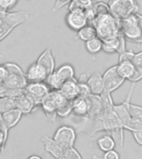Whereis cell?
Listing matches in <instances>:
<instances>
[{
    "label": "cell",
    "instance_id": "cell-17",
    "mask_svg": "<svg viewBox=\"0 0 142 159\" xmlns=\"http://www.w3.org/2000/svg\"><path fill=\"white\" fill-rule=\"evenodd\" d=\"M22 112L16 108L4 112L2 114L3 124L6 128L9 130L18 124V122L22 118Z\"/></svg>",
    "mask_w": 142,
    "mask_h": 159
},
{
    "label": "cell",
    "instance_id": "cell-27",
    "mask_svg": "<svg viewBox=\"0 0 142 159\" xmlns=\"http://www.w3.org/2000/svg\"><path fill=\"white\" fill-rule=\"evenodd\" d=\"M57 72L64 82L75 77L74 68H73L72 65L70 64H64L61 66L57 70Z\"/></svg>",
    "mask_w": 142,
    "mask_h": 159
},
{
    "label": "cell",
    "instance_id": "cell-12",
    "mask_svg": "<svg viewBox=\"0 0 142 159\" xmlns=\"http://www.w3.org/2000/svg\"><path fill=\"white\" fill-rule=\"evenodd\" d=\"M40 106L47 119L52 123H55L57 116V104H56V101H55L52 90H50L49 93L42 99Z\"/></svg>",
    "mask_w": 142,
    "mask_h": 159
},
{
    "label": "cell",
    "instance_id": "cell-38",
    "mask_svg": "<svg viewBox=\"0 0 142 159\" xmlns=\"http://www.w3.org/2000/svg\"><path fill=\"white\" fill-rule=\"evenodd\" d=\"M102 159H120V155L116 151L112 149L108 152H106Z\"/></svg>",
    "mask_w": 142,
    "mask_h": 159
},
{
    "label": "cell",
    "instance_id": "cell-7",
    "mask_svg": "<svg viewBox=\"0 0 142 159\" xmlns=\"http://www.w3.org/2000/svg\"><path fill=\"white\" fill-rule=\"evenodd\" d=\"M50 88L46 82L28 83L24 88V94L37 107L40 106L42 99L50 92Z\"/></svg>",
    "mask_w": 142,
    "mask_h": 159
},
{
    "label": "cell",
    "instance_id": "cell-16",
    "mask_svg": "<svg viewBox=\"0 0 142 159\" xmlns=\"http://www.w3.org/2000/svg\"><path fill=\"white\" fill-rule=\"evenodd\" d=\"M87 103H88V117H95L102 113L103 110L102 101L100 95L90 94L87 97Z\"/></svg>",
    "mask_w": 142,
    "mask_h": 159
},
{
    "label": "cell",
    "instance_id": "cell-43",
    "mask_svg": "<svg viewBox=\"0 0 142 159\" xmlns=\"http://www.w3.org/2000/svg\"><path fill=\"white\" fill-rule=\"evenodd\" d=\"M89 76H90L89 75L87 74V73L82 74L81 75H80L79 79L77 80V82H78V83H82V84H87Z\"/></svg>",
    "mask_w": 142,
    "mask_h": 159
},
{
    "label": "cell",
    "instance_id": "cell-29",
    "mask_svg": "<svg viewBox=\"0 0 142 159\" xmlns=\"http://www.w3.org/2000/svg\"><path fill=\"white\" fill-rule=\"evenodd\" d=\"M15 108V99L7 96H0V113H4Z\"/></svg>",
    "mask_w": 142,
    "mask_h": 159
},
{
    "label": "cell",
    "instance_id": "cell-36",
    "mask_svg": "<svg viewBox=\"0 0 142 159\" xmlns=\"http://www.w3.org/2000/svg\"><path fill=\"white\" fill-rule=\"evenodd\" d=\"M135 53L133 51H131V50H130V51H127V50H125V52H123L122 53H121V54H119V61H118V62L120 61H131L133 60V58H134V56H135Z\"/></svg>",
    "mask_w": 142,
    "mask_h": 159
},
{
    "label": "cell",
    "instance_id": "cell-2",
    "mask_svg": "<svg viewBox=\"0 0 142 159\" xmlns=\"http://www.w3.org/2000/svg\"><path fill=\"white\" fill-rule=\"evenodd\" d=\"M98 116L102 119L104 131L110 134L115 140L116 145L121 148L124 146V128L116 113L113 109L102 111Z\"/></svg>",
    "mask_w": 142,
    "mask_h": 159
},
{
    "label": "cell",
    "instance_id": "cell-35",
    "mask_svg": "<svg viewBox=\"0 0 142 159\" xmlns=\"http://www.w3.org/2000/svg\"><path fill=\"white\" fill-rule=\"evenodd\" d=\"M90 94H91V91H90V89L87 84L78 83V94H77V97L87 98Z\"/></svg>",
    "mask_w": 142,
    "mask_h": 159
},
{
    "label": "cell",
    "instance_id": "cell-11",
    "mask_svg": "<svg viewBox=\"0 0 142 159\" xmlns=\"http://www.w3.org/2000/svg\"><path fill=\"white\" fill-rule=\"evenodd\" d=\"M27 83L33 82H45L49 75L44 66L39 64L38 62H34L30 65L27 72L25 73Z\"/></svg>",
    "mask_w": 142,
    "mask_h": 159
},
{
    "label": "cell",
    "instance_id": "cell-30",
    "mask_svg": "<svg viewBox=\"0 0 142 159\" xmlns=\"http://www.w3.org/2000/svg\"><path fill=\"white\" fill-rule=\"evenodd\" d=\"M92 7L94 9L96 17L100 16V15L107 14L110 13V8L108 3H106L104 2H97L95 4L92 5Z\"/></svg>",
    "mask_w": 142,
    "mask_h": 159
},
{
    "label": "cell",
    "instance_id": "cell-46",
    "mask_svg": "<svg viewBox=\"0 0 142 159\" xmlns=\"http://www.w3.org/2000/svg\"><path fill=\"white\" fill-rule=\"evenodd\" d=\"M138 17H139V18H140V26H141V29H142V19L140 18V17L139 14H138ZM137 43H142V35H141V37H140V39L138 41V42H137Z\"/></svg>",
    "mask_w": 142,
    "mask_h": 159
},
{
    "label": "cell",
    "instance_id": "cell-4",
    "mask_svg": "<svg viewBox=\"0 0 142 159\" xmlns=\"http://www.w3.org/2000/svg\"><path fill=\"white\" fill-rule=\"evenodd\" d=\"M121 32L130 42H138L142 35V29L138 12L121 20Z\"/></svg>",
    "mask_w": 142,
    "mask_h": 159
},
{
    "label": "cell",
    "instance_id": "cell-20",
    "mask_svg": "<svg viewBox=\"0 0 142 159\" xmlns=\"http://www.w3.org/2000/svg\"><path fill=\"white\" fill-rule=\"evenodd\" d=\"M77 116L84 117L88 115V103L87 98L77 97L72 100V113Z\"/></svg>",
    "mask_w": 142,
    "mask_h": 159
},
{
    "label": "cell",
    "instance_id": "cell-25",
    "mask_svg": "<svg viewBox=\"0 0 142 159\" xmlns=\"http://www.w3.org/2000/svg\"><path fill=\"white\" fill-rule=\"evenodd\" d=\"M46 83L51 90H59L64 81L60 77L57 70H54L46 80Z\"/></svg>",
    "mask_w": 142,
    "mask_h": 159
},
{
    "label": "cell",
    "instance_id": "cell-40",
    "mask_svg": "<svg viewBox=\"0 0 142 159\" xmlns=\"http://www.w3.org/2000/svg\"><path fill=\"white\" fill-rule=\"evenodd\" d=\"M8 75V70L5 64H0V80L3 81Z\"/></svg>",
    "mask_w": 142,
    "mask_h": 159
},
{
    "label": "cell",
    "instance_id": "cell-42",
    "mask_svg": "<svg viewBox=\"0 0 142 159\" xmlns=\"http://www.w3.org/2000/svg\"><path fill=\"white\" fill-rule=\"evenodd\" d=\"M72 0H57V2L55 4V7L52 8V12H57V10L66 5L67 2H69Z\"/></svg>",
    "mask_w": 142,
    "mask_h": 159
},
{
    "label": "cell",
    "instance_id": "cell-37",
    "mask_svg": "<svg viewBox=\"0 0 142 159\" xmlns=\"http://www.w3.org/2000/svg\"><path fill=\"white\" fill-rule=\"evenodd\" d=\"M142 80V67L135 66V72L131 78L129 80L130 81H131L132 83H136V82L140 81Z\"/></svg>",
    "mask_w": 142,
    "mask_h": 159
},
{
    "label": "cell",
    "instance_id": "cell-28",
    "mask_svg": "<svg viewBox=\"0 0 142 159\" xmlns=\"http://www.w3.org/2000/svg\"><path fill=\"white\" fill-rule=\"evenodd\" d=\"M100 96L102 99V106H103L102 111H111V110H112L115 104L113 99H112L111 93L104 90L102 94H100Z\"/></svg>",
    "mask_w": 142,
    "mask_h": 159
},
{
    "label": "cell",
    "instance_id": "cell-18",
    "mask_svg": "<svg viewBox=\"0 0 142 159\" xmlns=\"http://www.w3.org/2000/svg\"><path fill=\"white\" fill-rule=\"evenodd\" d=\"M42 143L44 146L45 150L49 152L56 159L60 158L64 152V150L55 142V140L48 136L42 137Z\"/></svg>",
    "mask_w": 142,
    "mask_h": 159
},
{
    "label": "cell",
    "instance_id": "cell-45",
    "mask_svg": "<svg viewBox=\"0 0 142 159\" xmlns=\"http://www.w3.org/2000/svg\"><path fill=\"white\" fill-rule=\"evenodd\" d=\"M27 159H42V158L40 156H38V155H32V156H30Z\"/></svg>",
    "mask_w": 142,
    "mask_h": 159
},
{
    "label": "cell",
    "instance_id": "cell-8",
    "mask_svg": "<svg viewBox=\"0 0 142 159\" xmlns=\"http://www.w3.org/2000/svg\"><path fill=\"white\" fill-rule=\"evenodd\" d=\"M65 21L67 27L76 32L88 24V20L85 14L84 9L80 7L70 9L66 16Z\"/></svg>",
    "mask_w": 142,
    "mask_h": 159
},
{
    "label": "cell",
    "instance_id": "cell-22",
    "mask_svg": "<svg viewBox=\"0 0 142 159\" xmlns=\"http://www.w3.org/2000/svg\"><path fill=\"white\" fill-rule=\"evenodd\" d=\"M97 143L98 148L102 152H104L110 151V150H112V149H114L116 147L113 138L108 134L100 137L99 139L97 140Z\"/></svg>",
    "mask_w": 142,
    "mask_h": 159
},
{
    "label": "cell",
    "instance_id": "cell-21",
    "mask_svg": "<svg viewBox=\"0 0 142 159\" xmlns=\"http://www.w3.org/2000/svg\"><path fill=\"white\" fill-rule=\"evenodd\" d=\"M116 69L117 72L122 78L129 80L134 74L135 66L131 61H125L118 62V64L116 65Z\"/></svg>",
    "mask_w": 142,
    "mask_h": 159
},
{
    "label": "cell",
    "instance_id": "cell-48",
    "mask_svg": "<svg viewBox=\"0 0 142 159\" xmlns=\"http://www.w3.org/2000/svg\"><path fill=\"white\" fill-rule=\"evenodd\" d=\"M138 14H139L140 17V18H141V19H142V14H140V13H138Z\"/></svg>",
    "mask_w": 142,
    "mask_h": 159
},
{
    "label": "cell",
    "instance_id": "cell-47",
    "mask_svg": "<svg viewBox=\"0 0 142 159\" xmlns=\"http://www.w3.org/2000/svg\"><path fill=\"white\" fill-rule=\"evenodd\" d=\"M92 159H102V157H100L97 156V155H93L92 157Z\"/></svg>",
    "mask_w": 142,
    "mask_h": 159
},
{
    "label": "cell",
    "instance_id": "cell-32",
    "mask_svg": "<svg viewBox=\"0 0 142 159\" xmlns=\"http://www.w3.org/2000/svg\"><path fill=\"white\" fill-rule=\"evenodd\" d=\"M58 159H82V157L77 152V150H76L74 148H72L65 150L62 157Z\"/></svg>",
    "mask_w": 142,
    "mask_h": 159
},
{
    "label": "cell",
    "instance_id": "cell-33",
    "mask_svg": "<svg viewBox=\"0 0 142 159\" xmlns=\"http://www.w3.org/2000/svg\"><path fill=\"white\" fill-rule=\"evenodd\" d=\"M130 113L131 117L139 119L142 122V106L130 103Z\"/></svg>",
    "mask_w": 142,
    "mask_h": 159
},
{
    "label": "cell",
    "instance_id": "cell-5",
    "mask_svg": "<svg viewBox=\"0 0 142 159\" xmlns=\"http://www.w3.org/2000/svg\"><path fill=\"white\" fill-rule=\"evenodd\" d=\"M108 5L110 13L120 20L137 13L139 10V4L136 0H110Z\"/></svg>",
    "mask_w": 142,
    "mask_h": 159
},
{
    "label": "cell",
    "instance_id": "cell-34",
    "mask_svg": "<svg viewBox=\"0 0 142 159\" xmlns=\"http://www.w3.org/2000/svg\"><path fill=\"white\" fill-rule=\"evenodd\" d=\"M17 2L18 0H0V9L8 12L17 5Z\"/></svg>",
    "mask_w": 142,
    "mask_h": 159
},
{
    "label": "cell",
    "instance_id": "cell-6",
    "mask_svg": "<svg viewBox=\"0 0 142 159\" xmlns=\"http://www.w3.org/2000/svg\"><path fill=\"white\" fill-rule=\"evenodd\" d=\"M52 139L65 151L74 148L75 142L77 139V132L74 128L70 125H62L55 132Z\"/></svg>",
    "mask_w": 142,
    "mask_h": 159
},
{
    "label": "cell",
    "instance_id": "cell-41",
    "mask_svg": "<svg viewBox=\"0 0 142 159\" xmlns=\"http://www.w3.org/2000/svg\"><path fill=\"white\" fill-rule=\"evenodd\" d=\"M132 135L134 137V139L137 144H139L140 146H142V129L139 131L133 132Z\"/></svg>",
    "mask_w": 142,
    "mask_h": 159
},
{
    "label": "cell",
    "instance_id": "cell-44",
    "mask_svg": "<svg viewBox=\"0 0 142 159\" xmlns=\"http://www.w3.org/2000/svg\"><path fill=\"white\" fill-rule=\"evenodd\" d=\"M5 90V88L3 87V84H2V82L0 80V96H2V94Z\"/></svg>",
    "mask_w": 142,
    "mask_h": 159
},
{
    "label": "cell",
    "instance_id": "cell-23",
    "mask_svg": "<svg viewBox=\"0 0 142 159\" xmlns=\"http://www.w3.org/2000/svg\"><path fill=\"white\" fill-rule=\"evenodd\" d=\"M95 37H97V31L95 29L94 26L89 23L81 28L79 31H77V37L85 42Z\"/></svg>",
    "mask_w": 142,
    "mask_h": 159
},
{
    "label": "cell",
    "instance_id": "cell-13",
    "mask_svg": "<svg viewBox=\"0 0 142 159\" xmlns=\"http://www.w3.org/2000/svg\"><path fill=\"white\" fill-rule=\"evenodd\" d=\"M87 84L89 87L91 94L100 95L105 90L103 76L100 72H95L90 75Z\"/></svg>",
    "mask_w": 142,
    "mask_h": 159
},
{
    "label": "cell",
    "instance_id": "cell-24",
    "mask_svg": "<svg viewBox=\"0 0 142 159\" xmlns=\"http://www.w3.org/2000/svg\"><path fill=\"white\" fill-rule=\"evenodd\" d=\"M85 47L88 53L97 54L102 50V41L97 36L85 42Z\"/></svg>",
    "mask_w": 142,
    "mask_h": 159
},
{
    "label": "cell",
    "instance_id": "cell-39",
    "mask_svg": "<svg viewBox=\"0 0 142 159\" xmlns=\"http://www.w3.org/2000/svg\"><path fill=\"white\" fill-rule=\"evenodd\" d=\"M132 62L134 63L135 66L142 67V51L135 54Z\"/></svg>",
    "mask_w": 142,
    "mask_h": 159
},
{
    "label": "cell",
    "instance_id": "cell-10",
    "mask_svg": "<svg viewBox=\"0 0 142 159\" xmlns=\"http://www.w3.org/2000/svg\"><path fill=\"white\" fill-rule=\"evenodd\" d=\"M135 87V83H132L125 99L121 104H114V106H113V111L116 113L117 117L121 120L123 128H125V126L129 123V121L132 118L130 113V99H131Z\"/></svg>",
    "mask_w": 142,
    "mask_h": 159
},
{
    "label": "cell",
    "instance_id": "cell-1",
    "mask_svg": "<svg viewBox=\"0 0 142 159\" xmlns=\"http://www.w3.org/2000/svg\"><path fill=\"white\" fill-rule=\"evenodd\" d=\"M90 24L94 26L97 36L102 41L115 38L121 33V20L111 13L97 16Z\"/></svg>",
    "mask_w": 142,
    "mask_h": 159
},
{
    "label": "cell",
    "instance_id": "cell-26",
    "mask_svg": "<svg viewBox=\"0 0 142 159\" xmlns=\"http://www.w3.org/2000/svg\"><path fill=\"white\" fill-rule=\"evenodd\" d=\"M119 38L118 36L115 38L102 41V51L107 54H113L119 50Z\"/></svg>",
    "mask_w": 142,
    "mask_h": 159
},
{
    "label": "cell",
    "instance_id": "cell-19",
    "mask_svg": "<svg viewBox=\"0 0 142 159\" xmlns=\"http://www.w3.org/2000/svg\"><path fill=\"white\" fill-rule=\"evenodd\" d=\"M37 62L41 64L42 66H44L48 72V75H51L55 70V61L53 55H52V50L47 48L37 58Z\"/></svg>",
    "mask_w": 142,
    "mask_h": 159
},
{
    "label": "cell",
    "instance_id": "cell-31",
    "mask_svg": "<svg viewBox=\"0 0 142 159\" xmlns=\"http://www.w3.org/2000/svg\"><path fill=\"white\" fill-rule=\"evenodd\" d=\"M124 129L129 130L131 133L139 131V130L142 129V122L140 120H139V119L132 117L131 119L129 121V123L125 126Z\"/></svg>",
    "mask_w": 142,
    "mask_h": 159
},
{
    "label": "cell",
    "instance_id": "cell-15",
    "mask_svg": "<svg viewBox=\"0 0 142 159\" xmlns=\"http://www.w3.org/2000/svg\"><path fill=\"white\" fill-rule=\"evenodd\" d=\"M15 108L22 112V114H28L32 113L37 107L23 93L15 99Z\"/></svg>",
    "mask_w": 142,
    "mask_h": 159
},
{
    "label": "cell",
    "instance_id": "cell-9",
    "mask_svg": "<svg viewBox=\"0 0 142 159\" xmlns=\"http://www.w3.org/2000/svg\"><path fill=\"white\" fill-rule=\"evenodd\" d=\"M104 81L105 90L112 93L121 86L125 80L122 78L117 72L116 65L110 67L102 75Z\"/></svg>",
    "mask_w": 142,
    "mask_h": 159
},
{
    "label": "cell",
    "instance_id": "cell-3",
    "mask_svg": "<svg viewBox=\"0 0 142 159\" xmlns=\"http://www.w3.org/2000/svg\"><path fill=\"white\" fill-rule=\"evenodd\" d=\"M5 66L8 70V75L2 81L3 87L6 89H24L28 83L25 73L19 66L12 62L5 63Z\"/></svg>",
    "mask_w": 142,
    "mask_h": 159
},
{
    "label": "cell",
    "instance_id": "cell-14",
    "mask_svg": "<svg viewBox=\"0 0 142 159\" xmlns=\"http://www.w3.org/2000/svg\"><path fill=\"white\" fill-rule=\"evenodd\" d=\"M60 92L64 95L67 99L73 100L76 99L78 94V82L76 78H72L65 81L59 89Z\"/></svg>",
    "mask_w": 142,
    "mask_h": 159
}]
</instances>
